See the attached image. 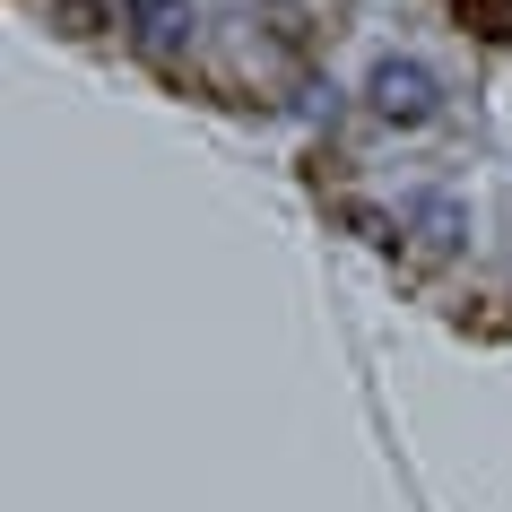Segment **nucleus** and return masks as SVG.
<instances>
[{"instance_id":"obj_1","label":"nucleus","mask_w":512,"mask_h":512,"mask_svg":"<svg viewBox=\"0 0 512 512\" xmlns=\"http://www.w3.org/2000/svg\"><path fill=\"white\" fill-rule=\"evenodd\" d=\"M365 105L391 122V131H426L434 113H443V79H434L426 61H374V79H365Z\"/></svg>"},{"instance_id":"obj_2","label":"nucleus","mask_w":512,"mask_h":512,"mask_svg":"<svg viewBox=\"0 0 512 512\" xmlns=\"http://www.w3.org/2000/svg\"><path fill=\"white\" fill-rule=\"evenodd\" d=\"M122 27L148 61H174L191 44V0H122Z\"/></svg>"},{"instance_id":"obj_3","label":"nucleus","mask_w":512,"mask_h":512,"mask_svg":"<svg viewBox=\"0 0 512 512\" xmlns=\"http://www.w3.org/2000/svg\"><path fill=\"white\" fill-rule=\"evenodd\" d=\"M452 18L478 44H512V0H452Z\"/></svg>"},{"instance_id":"obj_4","label":"nucleus","mask_w":512,"mask_h":512,"mask_svg":"<svg viewBox=\"0 0 512 512\" xmlns=\"http://www.w3.org/2000/svg\"><path fill=\"white\" fill-rule=\"evenodd\" d=\"M339 217H348V226H356V235H365V243H400V217L365 209V200H348V209H339Z\"/></svg>"}]
</instances>
